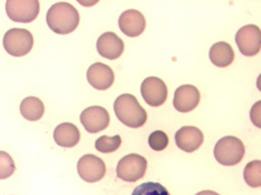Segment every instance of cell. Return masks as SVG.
Instances as JSON below:
<instances>
[{
  "instance_id": "cell-1",
  "label": "cell",
  "mask_w": 261,
  "mask_h": 195,
  "mask_svg": "<svg viewBox=\"0 0 261 195\" xmlns=\"http://www.w3.org/2000/svg\"><path fill=\"white\" fill-rule=\"evenodd\" d=\"M46 22L54 33L67 35L78 28L80 22L79 12L68 3H57L48 10Z\"/></svg>"
},
{
  "instance_id": "cell-2",
  "label": "cell",
  "mask_w": 261,
  "mask_h": 195,
  "mask_svg": "<svg viewBox=\"0 0 261 195\" xmlns=\"http://www.w3.org/2000/svg\"><path fill=\"white\" fill-rule=\"evenodd\" d=\"M119 121L130 128H140L147 121V112L141 106L137 98L130 93L119 95L114 104Z\"/></svg>"
},
{
  "instance_id": "cell-3",
  "label": "cell",
  "mask_w": 261,
  "mask_h": 195,
  "mask_svg": "<svg viewBox=\"0 0 261 195\" xmlns=\"http://www.w3.org/2000/svg\"><path fill=\"white\" fill-rule=\"evenodd\" d=\"M245 145L238 138L228 135L221 138L214 147V157L223 166H234L245 157Z\"/></svg>"
},
{
  "instance_id": "cell-4",
  "label": "cell",
  "mask_w": 261,
  "mask_h": 195,
  "mask_svg": "<svg viewBox=\"0 0 261 195\" xmlns=\"http://www.w3.org/2000/svg\"><path fill=\"white\" fill-rule=\"evenodd\" d=\"M34 46V37L25 29H11L4 36V47L14 57L28 55Z\"/></svg>"
},
{
  "instance_id": "cell-5",
  "label": "cell",
  "mask_w": 261,
  "mask_h": 195,
  "mask_svg": "<svg viewBox=\"0 0 261 195\" xmlns=\"http://www.w3.org/2000/svg\"><path fill=\"white\" fill-rule=\"evenodd\" d=\"M146 169L147 160L140 154L132 153L120 160L117 166V175L124 182L135 183L144 177Z\"/></svg>"
},
{
  "instance_id": "cell-6",
  "label": "cell",
  "mask_w": 261,
  "mask_h": 195,
  "mask_svg": "<svg viewBox=\"0 0 261 195\" xmlns=\"http://www.w3.org/2000/svg\"><path fill=\"white\" fill-rule=\"evenodd\" d=\"M40 4L37 0H8L6 11L11 20L20 23L34 21L39 14Z\"/></svg>"
},
{
  "instance_id": "cell-7",
  "label": "cell",
  "mask_w": 261,
  "mask_h": 195,
  "mask_svg": "<svg viewBox=\"0 0 261 195\" xmlns=\"http://www.w3.org/2000/svg\"><path fill=\"white\" fill-rule=\"evenodd\" d=\"M235 41L241 54L247 57L257 55L261 48V32L257 26L248 25L239 29Z\"/></svg>"
},
{
  "instance_id": "cell-8",
  "label": "cell",
  "mask_w": 261,
  "mask_h": 195,
  "mask_svg": "<svg viewBox=\"0 0 261 195\" xmlns=\"http://www.w3.org/2000/svg\"><path fill=\"white\" fill-rule=\"evenodd\" d=\"M141 93L145 102L152 107L163 105L168 96L165 82L158 77H148L141 85Z\"/></svg>"
},
{
  "instance_id": "cell-9",
  "label": "cell",
  "mask_w": 261,
  "mask_h": 195,
  "mask_svg": "<svg viewBox=\"0 0 261 195\" xmlns=\"http://www.w3.org/2000/svg\"><path fill=\"white\" fill-rule=\"evenodd\" d=\"M77 169L80 178L87 183H97L101 181L106 173L105 163L94 154L83 155L78 162Z\"/></svg>"
},
{
  "instance_id": "cell-10",
  "label": "cell",
  "mask_w": 261,
  "mask_h": 195,
  "mask_svg": "<svg viewBox=\"0 0 261 195\" xmlns=\"http://www.w3.org/2000/svg\"><path fill=\"white\" fill-rule=\"evenodd\" d=\"M80 121L86 131L89 133H98L108 127L110 116L104 107L90 106L81 112Z\"/></svg>"
},
{
  "instance_id": "cell-11",
  "label": "cell",
  "mask_w": 261,
  "mask_h": 195,
  "mask_svg": "<svg viewBox=\"0 0 261 195\" xmlns=\"http://www.w3.org/2000/svg\"><path fill=\"white\" fill-rule=\"evenodd\" d=\"M200 101V93L197 87L193 85H181L175 92L173 98L174 108L179 112H190L197 107Z\"/></svg>"
},
{
  "instance_id": "cell-12",
  "label": "cell",
  "mask_w": 261,
  "mask_h": 195,
  "mask_svg": "<svg viewBox=\"0 0 261 195\" xmlns=\"http://www.w3.org/2000/svg\"><path fill=\"white\" fill-rule=\"evenodd\" d=\"M87 81L89 84L98 89V90H106L115 81V72L108 65L104 63H94L89 66L86 72Z\"/></svg>"
},
{
  "instance_id": "cell-13",
  "label": "cell",
  "mask_w": 261,
  "mask_h": 195,
  "mask_svg": "<svg viewBox=\"0 0 261 195\" xmlns=\"http://www.w3.org/2000/svg\"><path fill=\"white\" fill-rule=\"evenodd\" d=\"M97 50L105 59L116 60L124 52V42L117 34L106 32L98 38Z\"/></svg>"
},
{
  "instance_id": "cell-14",
  "label": "cell",
  "mask_w": 261,
  "mask_h": 195,
  "mask_svg": "<svg viewBox=\"0 0 261 195\" xmlns=\"http://www.w3.org/2000/svg\"><path fill=\"white\" fill-rule=\"evenodd\" d=\"M176 146L185 152L191 153L197 150L203 143V133L194 126H185L175 133Z\"/></svg>"
},
{
  "instance_id": "cell-15",
  "label": "cell",
  "mask_w": 261,
  "mask_h": 195,
  "mask_svg": "<svg viewBox=\"0 0 261 195\" xmlns=\"http://www.w3.org/2000/svg\"><path fill=\"white\" fill-rule=\"evenodd\" d=\"M119 27L126 36L138 37L145 31V17L137 10H127L123 12L119 18Z\"/></svg>"
},
{
  "instance_id": "cell-16",
  "label": "cell",
  "mask_w": 261,
  "mask_h": 195,
  "mask_svg": "<svg viewBox=\"0 0 261 195\" xmlns=\"http://www.w3.org/2000/svg\"><path fill=\"white\" fill-rule=\"evenodd\" d=\"M54 140L63 148L74 147L80 141V130L72 123H62L55 128Z\"/></svg>"
},
{
  "instance_id": "cell-17",
  "label": "cell",
  "mask_w": 261,
  "mask_h": 195,
  "mask_svg": "<svg viewBox=\"0 0 261 195\" xmlns=\"http://www.w3.org/2000/svg\"><path fill=\"white\" fill-rule=\"evenodd\" d=\"M234 51L232 46L227 42H217L212 45L209 52V58L211 62L217 67H227L234 61Z\"/></svg>"
},
{
  "instance_id": "cell-18",
  "label": "cell",
  "mask_w": 261,
  "mask_h": 195,
  "mask_svg": "<svg viewBox=\"0 0 261 195\" xmlns=\"http://www.w3.org/2000/svg\"><path fill=\"white\" fill-rule=\"evenodd\" d=\"M20 112L28 121H39L44 114V104L37 96H28L20 104Z\"/></svg>"
},
{
  "instance_id": "cell-19",
  "label": "cell",
  "mask_w": 261,
  "mask_h": 195,
  "mask_svg": "<svg viewBox=\"0 0 261 195\" xmlns=\"http://www.w3.org/2000/svg\"><path fill=\"white\" fill-rule=\"evenodd\" d=\"M244 179L246 183L252 188H259L261 186V162H250L244 171Z\"/></svg>"
},
{
  "instance_id": "cell-20",
  "label": "cell",
  "mask_w": 261,
  "mask_h": 195,
  "mask_svg": "<svg viewBox=\"0 0 261 195\" xmlns=\"http://www.w3.org/2000/svg\"><path fill=\"white\" fill-rule=\"evenodd\" d=\"M121 144H122V139L120 135H115V136L102 135L99 139H97L95 146H96V149L101 153H111L118 150Z\"/></svg>"
},
{
  "instance_id": "cell-21",
  "label": "cell",
  "mask_w": 261,
  "mask_h": 195,
  "mask_svg": "<svg viewBox=\"0 0 261 195\" xmlns=\"http://www.w3.org/2000/svg\"><path fill=\"white\" fill-rule=\"evenodd\" d=\"M133 195H170V193L160 183L147 182L138 186Z\"/></svg>"
},
{
  "instance_id": "cell-22",
  "label": "cell",
  "mask_w": 261,
  "mask_h": 195,
  "mask_svg": "<svg viewBox=\"0 0 261 195\" xmlns=\"http://www.w3.org/2000/svg\"><path fill=\"white\" fill-rule=\"evenodd\" d=\"M16 170L15 163L11 155L6 151H0V180H7Z\"/></svg>"
},
{
  "instance_id": "cell-23",
  "label": "cell",
  "mask_w": 261,
  "mask_h": 195,
  "mask_svg": "<svg viewBox=\"0 0 261 195\" xmlns=\"http://www.w3.org/2000/svg\"><path fill=\"white\" fill-rule=\"evenodd\" d=\"M148 143L149 146H150L151 149H153L154 151H162L166 149V147L168 146L169 139H168V135L164 131L156 130L149 135Z\"/></svg>"
},
{
  "instance_id": "cell-24",
  "label": "cell",
  "mask_w": 261,
  "mask_h": 195,
  "mask_svg": "<svg viewBox=\"0 0 261 195\" xmlns=\"http://www.w3.org/2000/svg\"><path fill=\"white\" fill-rule=\"evenodd\" d=\"M260 110H261V102L258 101L255 103V105L252 107L251 109V113H250V116H251V120L253 122V124L260 128L261 127V122H260Z\"/></svg>"
},
{
  "instance_id": "cell-25",
  "label": "cell",
  "mask_w": 261,
  "mask_h": 195,
  "mask_svg": "<svg viewBox=\"0 0 261 195\" xmlns=\"http://www.w3.org/2000/svg\"><path fill=\"white\" fill-rule=\"evenodd\" d=\"M195 195H220L214 191H210V190H204V191H201V192H198L197 194Z\"/></svg>"
}]
</instances>
